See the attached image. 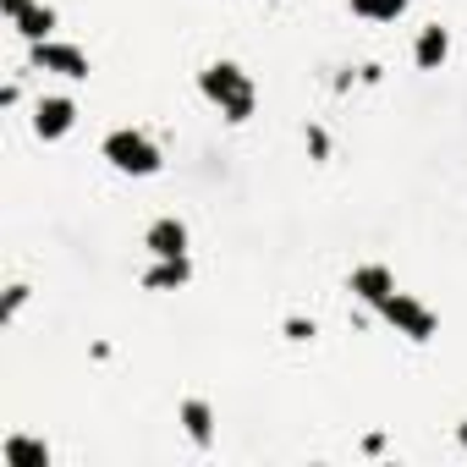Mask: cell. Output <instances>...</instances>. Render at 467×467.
Segmentation results:
<instances>
[{
	"mask_svg": "<svg viewBox=\"0 0 467 467\" xmlns=\"http://www.w3.org/2000/svg\"><path fill=\"white\" fill-rule=\"evenodd\" d=\"M198 88H203V99L225 116V121H248L254 116V105H259V88H254V78L237 67V61H209L203 72H198Z\"/></svg>",
	"mask_w": 467,
	"mask_h": 467,
	"instance_id": "1",
	"label": "cell"
},
{
	"mask_svg": "<svg viewBox=\"0 0 467 467\" xmlns=\"http://www.w3.org/2000/svg\"><path fill=\"white\" fill-rule=\"evenodd\" d=\"M99 160H105L110 171H121V176H154V171L165 165L160 143H154L143 127H116V132H105Z\"/></svg>",
	"mask_w": 467,
	"mask_h": 467,
	"instance_id": "2",
	"label": "cell"
},
{
	"mask_svg": "<svg viewBox=\"0 0 467 467\" xmlns=\"http://www.w3.org/2000/svg\"><path fill=\"white\" fill-rule=\"evenodd\" d=\"M374 314H379L396 336H407V341H418V347H423V341H434V330H440L434 308H429L423 297H412V292H390Z\"/></svg>",
	"mask_w": 467,
	"mask_h": 467,
	"instance_id": "3",
	"label": "cell"
},
{
	"mask_svg": "<svg viewBox=\"0 0 467 467\" xmlns=\"http://www.w3.org/2000/svg\"><path fill=\"white\" fill-rule=\"evenodd\" d=\"M34 72H50V78H88L94 72V61H88V50H78V45H67V39H39L34 45Z\"/></svg>",
	"mask_w": 467,
	"mask_h": 467,
	"instance_id": "4",
	"label": "cell"
},
{
	"mask_svg": "<svg viewBox=\"0 0 467 467\" xmlns=\"http://www.w3.org/2000/svg\"><path fill=\"white\" fill-rule=\"evenodd\" d=\"M0 17H6L28 45H39V39H56V6H39V0H0Z\"/></svg>",
	"mask_w": 467,
	"mask_h": 467,
	"instance_id": "5",
	"label": "cell"
},
{
	"mask_svg": "<svg viewBox=\"0 0 467 467\" xmlns=\"http://www.w3.org/2000/svg\"><path fill=\"white\" fill-rule=\"evenodd\" d=\"M72 127H78V99H67V94H45V99L34 105V132H39L45 143L67 138Z\"/></svg>",
	"mask_w": 467,
	"mask_h": 467,
	"instance_id": "6",
	"label": "cell"
},
{
	"mask_svg": "<svg viewBox=\"0 0 467 467\" xmlns=\"http://www.w3.org/2000/svg\"><path fill=\"white\" fill-rule=\"evenodd\" d=\"M187 220H176V214H160V220H149V231H143V248H149V259H182L187 254Z\"/></svg>",
	"mask_w": 467,
	"mask_h": 467,
	"instance_id": "7",
	"label": "cell"
},
{
	"mask_svg": "<svg viewBox=\"0 0 467 467\" xmlns=\"http://www.w3.org/2000/svg\"><path fill=\"white\" fill-rule=\"evenodd\" d=\"M347 292L358 297V303H368V308H379L390 292H396V275L385 270V265H352V275H347Z\"/></svg>",
	"mask_w": 467,
	"mask_h": 467,
	"instance_id": "8",
	"label": "cell"
},
{
	"mask_svg": "<svg viewBox=\"0 0 467 467\" xmlns=\"http://www.w3.org/2000/svg\"><path fill=\"white\" fill-rule=\"evenodd\" d=\"M445 61H451V28H440V23L418 28V39H412V67H418V72H440Z\"/></svg>",
	"mask_w": 467,
	"mask_h": 467,
	"instance_id": "9",
	"label": "cell"
},
{
	"mask_svg": "<svg viewBox=\"0 0 467 467\" xmlns=\"http://www.w3.org/2000/svg\"><path fill=\"white\" fill-rule=\"evenodd\" d=\"M176 418H182V429H187L192 445H209V440H214V407H209L203 396H182Z\"/></svg>",
	"mask_w": 467,
	"mask_h": 467,
	"instance_id": "10",
	"label": "cell"
},
{
	"mask_svg": "<svg viewBox=\"0 0 467 467\" xmlns=\"http://www.w3.org/2000/svg\"><path fill=\"white\" fill-rule=\"evenodd\" d=\"M187 281H192L187 254H182V259H154V265L143 270V286H149V292H182Z\"/></svg>",
	"mask_w": 467,
	"mask_h": 467,
	"instance_id": "11",
	"label": "cell"
},
{
	"mask_svg": "<svg viewBox=\"0 0 467 467\" xmlns=\"http://www.w3.org/2000/svg\"><path fill=\"white\" fill-rule=\"evenodd\" d=\"M0 462L6 467H50V445L34 440V434H12L6 445H0Z\"/></svg>",
	"mask_w": 467,
	"mask_h": 467,
	"instance_id": "12",
	"label": "cell"
},
{
	"mask_svg": "<svg viewBox=\"0 0 467 467\" xmlns=\"http://www.w3.org/2000/svg\"><path fill=\"white\" fill-rule=\"evenodd\" d=\"M352 12L368 17V23H396L407 12V0H352Z\"/></svg>",
	"mask_w": 467,
	"mask_h": 467,
	"instance_id": "13",
	"label": "cell"
},
{
	"mask_svg": "<svg viewBox=\"0 0 467 467\" xmlns=\"http://www.w3.org/2000/svg\"><path fill=\"white\" fill-rule=\"evenodd\" d=\"M23 303H28V286H23V281H12V286H6V303H0V319L12 325V319L23 314Z\"/></svg>",
	"mask_w": 467,
	"mask_h": 467,
	"instance_id": "14",
	"label": "cell"
},
{
	"mask_svg": "<svg viewBox=\"0 0 467 467\" xmlns=\"http://www.w3.org/2000/svg\"><path fill=\"white\" fill-rule=\"evenodd\" d=\"M303 143H308V154H314V160H330V138H325V127H308V132H303Z\"/></svg>",
	"mask_w": 467,
	"mask_h": 467,
	"instance_id": "15",
	"label": "cell"
},
{
	"mask_svg": "<svg viewBox=\"0 0 467 467\" xmlns=\"http://www.w3.org/2000/svg\"><path fill=\"white\" fill-rule=\"evenodd\" d=\"M286 336H292V341H314L319 325H314V319H286Z\"/></svg>",
	"mask_w": 467,
	"mask_h": 467,
	"instance_id": "16",
	"label": "cell"
},
{
	"mask_svg": "<svg viewBox=\"0 0 467 467\" xmlns=\"http://www.w3.org/2000/svg\"><path fill=\"white\" fill-rule=\"evenodd\" d=\"M456 440H462V445H467V423H462V429H456Z\"/></svg>",
	"mask_w": 467,
	"mask_h": 467,
	"instance_id": "17",
	"label": "cell"
}]
</instances>
